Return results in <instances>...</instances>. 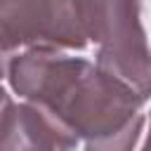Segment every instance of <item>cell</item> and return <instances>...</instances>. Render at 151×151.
<instances>
[{"label": "cell", "instance_id": "obj_7", "mask_svg": "<svg viewBox=\"0 0 151 151\" xmlns=\"http://www.w3.org/2000/svg\"><path fill=\"white\" fill-rule=\"evenodd\" d=\"M7 68H9V61H5V59L0 57V80L7 78Z\"/></svg>", "mask_w": 151, "mask_h": 151}, {"label": "cell", "instance_id": "obj_4", "mask_svg": "<svg viewBox=\"0 0 151 151\" xmlns=\"http://www.w3.org/2000/svg\"><path fill=\"white\" fill-rule=\"evenodd\" d=\"M78 137L33 101H9L0 113V151H76Z\"/></svg>", "mask_w": 151, "mask_h": 151}, {"label": "cell", "instance_id": "obj_5", "mask_svg": "<svg viewBox=\"0 0 151 151\" xmlns=\"http://www.w3.org/2000/svg\"><path fill=\"white\" fill-rule=\"evenodd\" d=\"M137 151H151V111L146 113V130H144V137H142Z\"/></svg>", "mask_w": 151, "mask_h": 151}, {"label": "cell", "instance_id": "obj_2", "mask_svg": "<svg viewBox=\"0 0 151 151\" xmlns=\"http://www.w3.org/2000/svg\"><path fill=\"white\" fill-rule=\"evenodd\" d=\"M94 64L151 99V42L142 24V0H76Z\"/></svg>", "mask_w": 151, "mask_h": 151}, {"label": "cell", "instance_id": "obj_6", "mask_svg": "<svg viewBox=\"0 0 151 151\" xmlns=\"http://www.w3.org/2000/svg\"><path fill=\"white\" fill-rule=\"evenodd\" d=\"M9 101H12V97H9V92H7V87H5L2 83H0V113H2V109H5V106H7Z\"/></svg>", "mask_w": 151, "mask_h": 151}, {"label": "cell", "instance_id": "obj_1", "mask_svg": "<svg viewBox=\"0 0 151 151\" xmlns=\"http://www.w3.org/2000/svg\"><path fill=\"white\" fill-rule=\"evenodd\" d=\"M9 90L50 111L83 151H137L146 130V101L123 80L76 52L50 47L12 57Z\"/></svg>", "mask_w": 151, "mask_h": 151}, {"label": "cell", "instance_id": "obj_3", "mask_svg": "<svg viewBox=\"0 0 151 151\" xmlns=\"http://www.w3.org/2000/svg\"><path fill=\"white\" fill-rule=\"evenodd\" d=\"M83 52L90 47L76 0H0V57L12 61L26 50Z\"/></svg>", "mask_w": 151, "mask_h": 151}]
</instances>
